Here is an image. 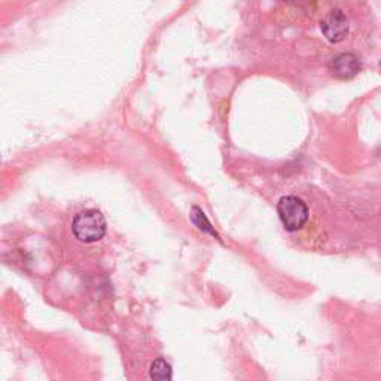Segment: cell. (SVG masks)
<instances>
[{
	"label": "cell",
	"mask_w": 381,
	"mask_h": 381,
	"mask_svg": "<svg viewBox=\"0 0 381 381\" xmlns=\"http://www.w3.org/2000/svg\"><path fill=\"white\" fill-rule=\"evenodd\" d=\"M190 220H193V224L203 232H208L216 238H219L218 232L213 230L212 224L209 222V219L205 218V215L203 213V210L200 208H197V205H194L193 210H190Z\"/></svg>",
	"instance_id": "cell-6"
},
{
	"label": "cell",
	"mask_w": 381,
	"mask_h": 381,
	"mask_svg": "<svg viewBox=\"0 0 381 381\" xmlns=\"http://www.w3.org/2000/svg\"><path fill=\"white\" fill-rule=\"evenodd\" d=\"M149 375L152 381H171V367L164 358H158L152 362Z\"/></svg>",
	"instance_id": "cell-5"
},
{
	"label": "cell",
	"mask_w": 381,
	"mask_h": 381,
	"mask_svg": "<svg viewBox=\"0 0 381 381\" xmlns=\"http://www.w3.org/2000/svg\"><path fill=\"white\" fill-rule=\"evenodd\" d=\"M321 30L323 36L331 43H338L347 38L350 26H348V18L345 17V14L343 11L333 9L322 18Z\"/></svg>",
	"instance_id": "cell-3"
},
{
	"label": "cell",
	"mask_w": 381,
	"mask_h": 381,
	"mask_svg": "<svg viewBox=\"0 0 381 381\" xmlns=\"http://www.w3.org/2000/svg\"><path fill=\"white\" fill-rule=\"evenodd\" d=\"M107 224L103 213L95 209L79 212L72 222V232L81 243H95L106 235Z\"/></svg>",
	"instance_id": "cell-1"
},
{
	"label": "cell",
	"mask_w": 381,
	"mask_h": 381,
	"mask_svg": "<svg viewBox=\"0 0 381 381\" xmlns=\"http://www.w3.org/2000/svg\"><path fill=\"white\" fill-rule=\"evenodd\" d=\"M329 69L340 79H350L356 76L362 69V61L356 54L345 53L332 58L329 63Z\"/></svg>",
	"instance_id": "cell-4"
},
{
	"label": "cell",
	"mask_w": 381,
	"mask_h": 381,
	"mask_svg": "<svg viewBox=\"0 0 381 381\" xmlns=\"http://www.w3.org/2000/svg\"><path fill=\"white\" fill-rule=\"evenodd\" d=\"M277 213L283 227L291 232L299 231L308 220L307 204L295 195L281 197L277 203Z\"/></svg>",
	"instance_id": "cell-2"
},
{
	"label": "cell",
	"mask_w": 381,
	"mask_h": 381,
	"mask_svg": "<svg viewBox=\"0 0 381 381\" xmlns=\"http://www.w3.org/2000/svg\"><path fill=\"white\" fill-rule=\"evenodd\" d=\"M380 72H381V63H380Z\"/></svg>",
	"instance_id": "cell-7"
}]
</instances>
